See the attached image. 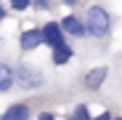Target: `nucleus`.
I'll list each match as a JSON object with an SVG mask.
<instances>
[{
    "instance_id": "1",
    "label": "nucleus",
    "mask_w": 122,
    "mask_h": 120,
    "mask_svg": "<svg viewBox=\"0 0 122 120\" xmlns=\"http://www.w3.org/2000/svg\"><path fill=\"white\" fill-rule=\"evenodd\" d=\"M85 27L90 37H106L112 32V16L104 6H90L85 11Z\"/></svg>"
},
{
    "instance_id": "2",
    "label": "nucleus",
    "mask_w": 122,
    "mask_h": 120,
    "mask_svg": "<svg viewBox=\"0 0 122 120\" xmlns=\"http://www.w3.org/2000/svg\"><path fill=\"white\" fill-rule=\"evenodd\" d=\"M43 72L37 67H29V64H16V86L24 88V91H37L43 88Z\"/></svg>"
},
{
    "instance_id": "3",
    "label": "nucleus",
    "mask_w": 122,
    "mask_h": 120,
    "mask_svg": "<svg viewBox=\"0 0 122 120\" xmlns=\"http://www.w3.org/2000/svg\"><path fill=\"white\" fill-rule=\"evenodd\" d=\"M43 37H45V46L53 51V48H58V46H64L69 35L64 32L61 22H48V24H43Z\"/></svg>"
},
{
    "instance_id": "4",
    "label": "nucleus",
    "mask_w": 122,
    "mask_h": 120,
    "mask_svg": "<svg viewBox=\"0 0 122 120\" xmlns=\"http://www.w3.org/2000/svg\"><path fill=\"white\" fill-rule=\"evenodd\" d=\"M19 46H21V51H35V48H40V46H45L43 27L24 29V32H21V37H19Z\"/></svg>"
},
{
    "instance_id": "5",
    "label": "nucleus",
    "mask_w": 122,
    "mask_h": 120,
    "mask_svg": "<svg viewBox=\"0 0 122 120\" xmlns=\"http://www.w3.org/2000/svg\"><path fill=\"white\" fill-rule=\"evenodd\" d=\"M61 27H64V32H66L69 37H85V35H88V27H85V16L80 19V16L69 13V16H64V19H61Z\"/></svg>"
},
{
    "instance_id": "6",
    "label": "nucleus",
    "mask_w": 122,
    "mask_h": 120,
    "mask_svg": "<svg viewBox=\"0 0 122 120\" xmlns=\"http://www.w3.org/2000/svg\"><path fill=\"white\" fill-rule=\"evenodd\" d=\"M106 75H109V69H106V67H96V69H90V72L82 77V86H85L88 91H98L101 86H104Z\"/></svg>"
},
{
    "instance_id": "7",
    "label": "nucleus",
    "mask_w": 122,
    "mask_h": 120,
    "mask_svg": "<svg viewBox=\"0 0 122 120\" xmlns=\"http://www.w3.org/2000/svg\"><path fill=\"white\" fill-rule=\"evenodd\" d=\"M16 86V67L0 62V93H5Z\"/></svg>"
},
{
    "instance_id": "8",
    "label": "nucleus",
    "mask_w": 122,
    "mask_h": 120,
    "mask_svg": "<svg viewBox=\"0 0 122 120\" xmlns=\"http://www.w3.org/2000/svg\"><path fill=\"white\" fill-rule=\"evenodd\" d=\"M29 107L27 104H11L3 115H0V120H29Z\"/></svg>"
},
{
    "instance_id": "9",
    "label": "nucleus",
    "mask_w": 122,
    "mask_h": 120,
    "mask_svg": "<svg viewBox=\"0 0 122 120\" xmlns=\"http://www.w3.org/2000/svg\"><path fill=\"white\" fill-rule=\"evenodd\" d=\"M72 56H74V51H72V46H69V43H64V46H58V48H53V51H51L53 64H58V67H61V64H66Z\"/></svg>"
},
{
    "instance_id": "10",
    "label": "nucleus",
    "mask_w": 122,
    "mask_h": 120,
    "mask_svg": "<svg viewBox=\"0 0 122 120\" xmlns=\"http://www.w3.org/2000/svg\"><path fill=\"white\" fill-rule=\"evenodd\" d=\"M69 120H96V117H90V112H88V107H85V104H77V107H74V112L69 115Z\"/></svg>"
},
{
    "instance_id": "11",
    "label": "nucleus",
    "mask_w": 122,
    "mask_h": 120,
    "mask_svg": "<svg viewBox=\"0 0 122 120\" xmlns=\"http://www.w3.org/2000/svg\"><path fill=\"white\" fill-rule=\"evenodd\" d=\"M8 3H11L13 11H27V8L32 6V0H8Z\"/></svg>"
},
{
    "instance_id": "12",
    "label": "nucleus",
    "mask_w": 122,
    "mask_h": 120,
    "mask_svg": "<svg viewBox=\"0 0 122 120\" xmlns=\"http://www.w3.org/2000/svg\"><path fill=\"white\" fill-rule=\"evenodd\" d=\"M37 120H56V115H53V112H40Z\"/></svg>"
},
{
    "instance_id": "13",
    "label": "nucleus",
    "mask_w": 122,
    "mask_h": 120,
    "mask_svg": "<svg viewBox=\"0 0 122 120\" xmlns=\"http://www.w3.org/2000/svg\"><path fill=\"white\" fill-rule=\"evenodd\" d=\"M96 120H114V115L112 112H101V115H96Z\"/></svg>"
},
{
    "instance_id": "14",
    "label": "nucleus",
    "mask_w": 122,
    "mask_h": 120,
    "mask_svg": "<svg viewBox=\"0 0 122 120\" xmlns=\"http://www.w3.org/2000/svg\"><path fill=\"white\" fill-rule=\"evenodd\" d=\"M3 19H5V6L0 3V22H3Z\"/></svg>"
},
{
    "instance_id": "15",
    "label": "nucleus",
    "mask_w": 122,
    "mask_h": 120,
    "mask_svg": "<svg viewBox=\"0 0 122 120\" xmlns=\"http://www.w3.org/2000/svg\"><path fill=\"white\" fill-rule=\"evenodd\" d=\"M64 6H77V0H61Z\"/></svg>"
},
{
    "instance_id": "16",
    "label": "nucleus",
    "mask_w": 122,
    "mask_h": 120,
    "mask_svg": "<svg viewBox=\"0 0 122 120\" xmlns=\"http://www.w3.org/2000/svg\"><path fill=\"white\" fill-rule=\"evenodd\" d=\"M114 120H122V117H114Z\"/></svg>"
}]
</instances>
